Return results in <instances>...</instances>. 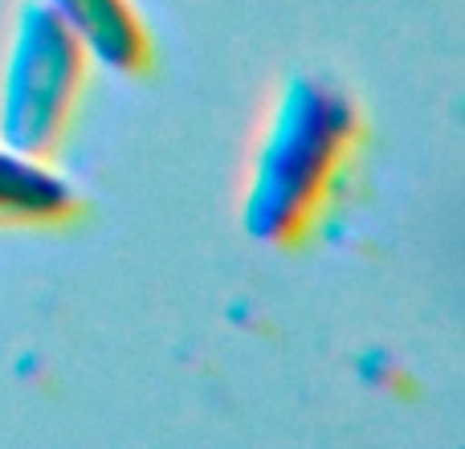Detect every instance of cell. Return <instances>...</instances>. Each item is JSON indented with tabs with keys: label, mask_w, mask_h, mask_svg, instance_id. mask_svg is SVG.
<instances>
[{
	"label": "cell",
	"mask_w": 465,
	"mask_h": 449,
	"mask_svg": "<svg viewBox=\"0 0 465 449\" xmlns=\"http://www.w3.org/2000/svg\"><path fill=\"white\" fill-rule=\"evenodd\" d=\"M363 144V111L339 82L290 74L249 164L241 205L245 233L270 249L306 245L343 205Z\"/></svg>",
	"instance_id": "1"
},
{
	"label": "cell",
	"mask_w": 465,
	"mask_h": 449,
	"mask_svg": "<svg viewBox=\"0 0 465 449\" xmlns=\"http://www.w3.org/2000/svg\"><path fill=\"white\" fill-rule=\"evenodd\" d=\"M90 82V54L41 0L16 8L0 70V139L54 160L65 147Z\"/></svg>",
	"instance_id": "2"
},
{
	"label": "cell",
	"mask_w": 465,
	"mask_h": 449,
	"mask_svg": "<svg viewBox=\"0 0 465 449\" xmlns=\"http://www.w3.org/2000/svg\"><path fill=\"white\" fill-rule=\"evenodd\" d=\"M78 37L90 62L123 78H143L155 62L147 21L131 0H41Z\"/></svg>",
	"instance_id": "3"
},
{
	"label": "cell",
	"mask_w": 465,
	"mask_h": 449,
	"mask_svg": "<svg viewBox=\"0 0 465 449\" xmlns=\"http://www.w3.org/2000/svg\"><path fill=\"white\" fill-rule=\"evenodd\" d=\"M82 217V196L49 160L0 139V229H62Z\"/></svg>",
	"instance_id": "4"
}]
</instances>
